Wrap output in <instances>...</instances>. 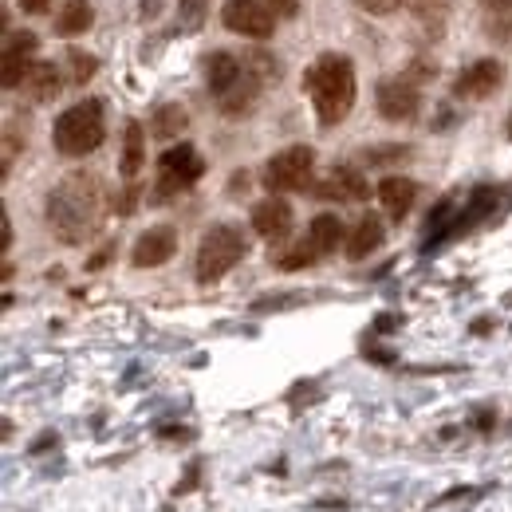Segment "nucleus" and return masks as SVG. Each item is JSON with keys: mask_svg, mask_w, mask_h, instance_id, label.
Returning <instances> with one entry per match:
<instances>
[{"mask_svg": "<svg viewBox=\"0 0 512 512\" xmlns=\"http://www.w3.org/2000/svg\"><path fill=\"white\" fill-rule=\"evenodd\" d=\"M304 87H308V99L316 107L320 127H339L355 107V67L347 56H335V52L320 56L308 67Z\"/></svg>", "mask_w": 512, "mask_h": 512, "instance_id": "f03ea898", "label": "nucleus"}, {"mask_svg": "<svg viewBox=\"0 0 512 512\" xmlns=\"http://www.w3.org/2000/svg\"><path fill=\"white\" fill-rule=\"evenodd\" d=\"M241 75H245V60H237V56H229V52H213V56L205 60V83H209L213 99H221Z\"/></svg>", "mask_w": 512, "mask_h": 512, "instance_id": "2eb2a0df", "label": "nucleus"}, {"mask_svg": "<svg viewBox=\"0 0 512 512\" xmlns=\"http://www.w3.org/2000/svg\"><path fill=\"white\" fill-rule=\"evenodd\" d=\"M308 241H312V249H316L320 256L335 253V249L343 245V221H339L335 213L312 217V225H308Z\"/></svg>", "mask_w": 512, "mask_h": 512, "instance_id": "6ab92c4d", "label": "nucleus"}, {"mask_svg": "<svg viewBox=\"0 0 512 512\" xmlns=\"http://www.w3.org/2000/svg\"><path fill=\"white\" fill-rule=\"evenodd\" d=\"M414 197H418V186H414L410 178L390 174V178L379 182V201H383V209H386V217H390V221H402V217L410 213Z\"/></svg>", "mask_w": 512, "mask_h": 512, "instance_id": "4468645a", "label": "nucleus"}, {"mask_svg": "<svg viewBox=\"0 0 512 512\" xmlns=\"http://www.w3.org/2000/svg\"><path fill=\"white\" fill-rule=\"evenodd\" d=\"M32 56H36V36L32 32H8L4 36V52H0V83H4V91L24 87V79L32 71Z\"/></svg>", "mask_w": 512, "mask_h": 512, "instance_id": "6e6552de", "label": "nucleus"}, {"mask_svg": "<svg viewBox=\"0 0 512 512\" xmlns=\"http://www.w3.org/2000/svg\"><path fill=\"white\" fill-rule=\"evenodd\" d=\"M264 4H268L276 16H284V20H292V16L300 12V0H264Z\"/></svg>", "mask_w": 512, "mask_h": 512, "instance_id": "cd10ccee", "label": "nucleus"}, {"mask_svg": "<svg viewBox=\"0 0 512 512\" xmlns=\"http://www.w3.org/2000/svg\"><path fill=\"white\" fill-rule=\"evenodd\" d=\"M103 138H107V119H103V103H95V99L67 107L56 119V150L64 158L95 154L103 146Z\"/></svg>", "mask_w": 512, "mask_h": 512, "instance_id": "7ed1b4c3", "label": "nucleus"}, {"mask_svg": "<svg viewBox=\"0 0 512 512\" xmlns=\"http://www.w3.org/2000/svg\"><path fill=\"white\" fill-rule=\"evenodd\" d=\"M505 130H509V138H512V111H509V127H505Z\"/></svg>", "mask_w": 512, "mask_h": 512, "instance_id": "2f4dec72", "label": "nucleus"}, {"mask_svg": "<svg viewBox=\"0 0 512 512\" xmlns=\"http://www.w3.org/2000/svg\"><path fill=\"white\" fill-rule=\"evenodd\" d=\"M320 197H335V201H367L371 186L355 166H335L331 178L320 186Z\"/></svg>", "mask_w": 512, "mask_h": 512, "instance_id": "ddd939ff", "label": "nucleus"}, {"mask_svg": "<svg viewBox=\"0 0 512 512\" xmlns=\"http://www.w3.org/2000/svg\"><path fill=\"white\" fill-rule=\"evenodd\" d=\"M493 205H497V193L489 190V186H481V190H473V197H469V209H465V217H457L449 233H461V229H469V225H477V221H481L485 213H493Z\"/></svg>", "mask_w": 512, "mask_h": 512, "instance_id": "412c9836", "label": "nucleus"}, {"mask_svg": "<svg viewBox=\"0 0 512 512\" xmlns=\"http://www.w3.org/2000/svg\"><path fill=\"white\" fill-rule=\"evenodd\" d=\"M501 83H505L501 60H477V64H469L453 79V95L457 99H489Z\"/></svg>", "mask_w": 512, "mask_h": 512, "instance_id": "9d476101", "label": "nucleus"}, {"mask_svg": "<svg viewBox=\"0 0 512 512\" xmlns=\"http://www.w3.org/2000/svg\"><path fill=\"white\" fill-rule=\"evenodd\" d=\"M174 253H178V233L170 225H154V229H146L134 241L130 260H134V268H158V264H166Z\"/></svg>", "mask_w": 512, "mask_h": 512, "instance_id": "9b49d317", "label": "nucleus"}, {"mask_svg": "<svg viewBox=\"0 0 512 512\" xmlns=\"http://www.w3.org/2000/svg\"><path fill=\"white\" fill-rule=\"evenodd\" d=\"M95 56H83L79 48H71L67 52V71H71V83H87L91 75H95Z\"/></svg>", "mask_w": 512, "mask_h": 512, "instance_id": "b1692460", "label": "nucleus"}, {"mask_svg": "<svg viewBox=\"0 0 512 512\" xmlns=\"http://www.w3.org/2000/svg\"><path fill=\"white\" fill-rule=\"evenodd\" d=\"M186 123H190V119H186V111H182V107H162V111H158V115H154V134H158V138H166V142H170V138H178V134H182V130H186Z\"/></svg>", "mask_w": 512, "mask_h": 512, "instance_id": "4be33fe9", "label": "nucleus"}, {"mask_svg": "<svg viewBox=\"0 0 512 512\" xmlns=\"http://www.w3.org/2000/svg\"><path fill=\"white\" fill-rule=\"evenodd\" d=\"M205 8H209V0H178V16H182L186 28H197V24H201Z\"/></svg>", "mask_w": 512, "mask_h": 512, "instance_id": "a878e982", "label": "nucleus"}, {"mask_svg": "<svg viewBox=\"0 0 512 512\" xmlns=\"http://www.w3.org/2000/svg\"><path fill=\"white\" fill-rule=\"evenodd\" d=\"M312 166H316V154L312 146H288L280 154L268 158L264 166V186L272 193H292L312 186Z\"/></svg>", "mask_w": 512, "mask_h": 512, "instance_id": "39448f33", "label": "nucleus"}, {"mask_svg": "<svg viewBox=\"0 0 512 512\" xmlns=\"http://www.w3.org/2000/svg\"><path fill=\"white\" fill-rule=\"evenodd\" d=\"M379 245H383V221H379L375 213H367V217L351 229V237H347V256H351V260H367Z\"/></svg>", "mask_w": 512, "mask_h": 512, "instance_id": "dca6fc26", "label": "nucleus"}, {"mask_svg": "<svg viewBox=\"0 0 512 512\" xmlns=\"http://www.w3.org/2000/svg\"><path fill=\"white\" fill-rule=\"evenodd\" d=\"M64 75H60V67L56 64H32V71H28V79H24V91L36 99V103H52L56 95H60V83Z\"/></svg>", "mask_w": 512, "mask_h": 512, "instance_id": "a211bd4d", "label": "nucleus"}, {"mask_svg": "<svg viewBox=\"0 0 512 512\" xmlns=\"http://www.w3.org/2000/svg\"><path fill=\"white\" fill-rule=\"evenodd\" d=\"M410 16H418V20H430V16H442V8H446V0H398Z\"/></svg>", "mask_w": 512, "mask_h": 512, "instance_id": "393cba45", "label": "nucleus"}, {"mask_svg": "<svg viewBox=\"0 0 512 512\" xmlns=\"http://www.w3.org/2000/svg\"><path fill=\"white\" fill-rule=\"evenodd\" d=\"M8 245H12V225H8V217H0V249L8 253Z\"/></svg>", "mask_w": 512, "mask_h": 512, "instance_id": "c756f323", "label": "nucleus"}, {"mask_svg": "<svg viewBox=\"0 0 512 512\" xmlns=\"http://www.w3.org/2000/svg\"><path fill=\"white\" fill-rule=\"evenodd\" d=\"M253 229L264 241H284L292 233V205L284 197H264L253 205Z\"/></svg>", "mask_w": 512, "mask_h": 512, "instance_id": "f8f14e48", "label": "nucleus"}, {"mask_svg": "<svg viewBox=\"0 0 512 512\" xmlns=\"http://www.w3.org/2000/svg\"><path fill=\"white\" fill-rule=\"evenodd\" d=\"M142 166H146V130H142V123H127V130H123V158H119V174H123L127 182H134Z\"/></svg>", "mask_w": 512, "mask_h": 512, "instance_id": "f3484780", "label": "nucleus"}, {"mask_svg": "<svg viewBox=\"0 0 512 512\" xmlns=\"http://www.w3.org/2000/svg\"><path fill=\"white\" fill-rule=\"evenodd\" d=\"M103 186L91 174H67L56 190L48 193V225L64 245H83L103 225Z\"/></svg>", "mask_w": 512, "mask_h": 512, "instance_id": "f257e3e1", "label": "nucleus"}, {"mask_svg": "<svg viewBox=\"0 0 512 512\" xmlns=\"http://www.w3.org/2000/svg\"><path fill=\"white\" fill-rule=\"evenodd\" d=\"M485 8H497V12H509L512 8V0H481Z\"/></svg>", "mask_w": 512, "mask_h": 512, "instance_id": "7c9ffc66", "label": "nucleus"}, {"mask_svg": "<svg viewBox=\"0 0 512 512\" xmlns=\"http://www.w3.org/2000/svg\"><path fill=\"white\" fill-rule=\"evenodd\" d=\"M20 8H24V12H36V16H40V12H48V8H52V0H20Z\"/></svg>", "mask_w": 512, "mask_h": 512, "instance_id": "c85d7f7f", "label": "nucleus"}, {"mask_svg": "<svg viewBox=\"0 0 512 512\" xmlns=\"http://www.w3.org/2000/svg\"><path fill=\"white\" fill-rule=\"evenodd\" d=\"M320 253L312 249V241H300V245H292L288 253L276 256V268H284V272H296V268H308V264H316Z\"/></svg>", "mask_w": 512, "mask_h": 512, "instance_id": "5701e85b", "label": "nucleus"}, {"mask_svg": "<svg viewBox=\"0 0 512 512\" xmlns=\"http://www.w3.org/2000/svg\"><path fill=\"white\" fill-rule=\"evenodd\" d=\"M363 12H371V16H390L394 8H398V0H355Z\"/></svg>", "mask_w": 512, "mask_h": 512, "instance_id": "bb28decb", "label": "nucleus"}, {"mask_svg": "<svg viewBox=\"0 0 512 512\" xmlns=\"http://www.w3.org/2000/svg\"><path fill=\"white\" fill-rule=\"evenodd\" d=\"M91 20H95V8H91V0H67L64 12L56 16V36H83L87 28H91Z\"/></svg>", "mask_w": 512, "mask_h": 512, "instance_id": "aec40b11", "label": "nucleus"}, {"mask_svg": "<svg viewBox=\"0 0 512 512\" xmlns=\"http://www.w3.org/2000/svg\"><path fill=\"white\" fill-rule=\"evenodd\" d=\"M245 253H249V241L237 225H213L197 245V280L201 284L221 280L225 272H233L241 264Z\"/></svg>", "mask_w": 512, "mask_h": 512, "instance_id": "20e7f679", "label": "nucleus"}, {"mask_svg": "<svg viewBox=\"0 0 512 512\" xmlns=\"http://www.w3.org/2000/svg\"><path fill=\"white\" fill-rule=\"evenodd\" d=\"M201 174H205V158L193 150L190 142H178L158 158V193L170 197V193L190 190Z\"/></svg>", "mask_w": 512, "mask_h": 512, "instance_id": "423d86ee", "label": "nucleus"}, {"mask_svg": "<svg viewBox=\"0 0 512 512\" xmlns=\"http://www.w3.org/2000/svg\"><path fill=\"white\" fill-rule=\"evenodd\" d=\"M375 103H379V115L386 123H410L422 111V95L410 79H383Z\"/></svg>", "mask_w": 512, "mask_h": 512, "instance_id": "1a4fd4ad", "label": "nucleus"}, {"mask_svg": "<svg viewBox=\"0 0 512 512\" xmlns=\"http://www.w3.org/2000/svg\"><path fill=\"white\" fill-rule=\"evenodd\" d=\"M221 24L233 36H249V40H268L276 32V12L264 0H225L221 8Z\"/></svg>", "mask_w": 512, "mask_h": 512, "instance_id": "0eeeda50", "label": "nucleus"}]
</instances>
